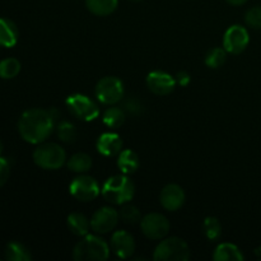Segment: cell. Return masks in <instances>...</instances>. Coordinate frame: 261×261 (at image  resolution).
<instances>
[{
  "label": "cell",
  "instance_id": "cell-10",
  "mask_svg": "<svg viewBox=\"0 0 261 261\" xmlns=\"http://www.w3.org/2000/svg\"><path fill=\"white\" fill-rule=\"evenodd\" d=\"M250 42L249 32L245 27L240 24L231 25L226 31L223 37V47L226 51L232 55H240L246 50Z\"/></svg>",
  "mask_w": 261,
  "mask_h": 261
},
{
  "label": "cell",
  "instance_id": "cell-28",
  "mask_svg": "<svg viewBox=\"0 0 261 261\" xmlns=\"http://www.w3.org/2000/svg\"><path fill=\"white\" fill-rule=\"evenodd\" d=\"M203 229L206 239H209L211 241H216L222 234V224L216 217H208V218H205V221L203 223Z\"/></svg>",
  "mask_w": 261,
  "mask_h": 261
},
{
  "label": "cell",
  "instance_id": "cell-13",
  "mask_svg": "<svg viewBox=\"0 0 261 261\" xmlns=\"http://www.w3.org/2000/svg\"><path fill=\"white\" fill-rule=\"evenodd\" d=\"M161 205L168 212H176L185 203V191L177 184H168L160 195Z\"/></svg>",
  "mask_w": 261,
  "mask_h": 261
},
{
  "label": "cell",
  "instance_id": "cell-2",
  "mask_svg": "<svg viewBox=\"0 0 261 261\" xmlns=\"http://www.w3.org/2000/svg\"><path fill=\"white\" fill-rule=\"evenodd\" d=\"M101 194L103 199L115 205L126 204L134 198L135 185L127 175H116L107 178L101 189Z\"/></svg>",
  "mask_w": 261,
  "mask_h": 261
},
{
  "label": "cell",
  "instance_id": "cell-19",
  "mask_svg": "<svg viewBox=\"0 0 261 261\" xmlns=\"http://www.w3.org/2000/svg\"><path fill=\"white\" fill-rule=\"evenodd\" d=\"M66 223H68L69 231L79 237L88 234L89 228H91V221H88V218L82 213L69 214Z\"/></svg>",
  "mask_w": 261,
  "mask_h": 261
},
{
  "label": "cell",
  "instance_id": "cell-14",
  "mask_svg": "<svg viewBox=\"0 0 261 261\" xmlns=\"http://www.w3.org/2000/svg\"><path fill=\"white\" fill-rule=\"evenodd\" d=\"M111 250L117 257L127 259L135 251L134 237L126 231H116L111 237Z\"/></svg>",
  "mask_w": 261,
  "mask_h": 261
},
{
  "label": "cell",
  "instance_id": "cell-8",
  "mask_svg": "<svg viewBox=\"0 0 261 261\" xmlns=\"http://www.w3.org/2000/svg\"><path fill=\"white\" fill-rule=\"evenodd\" d=\"M69 190H70L71 196L82 203L94 200L101 194L98 182L91 176L82 175V173L71 181Z\"/></svg>",
  "mask_w": 261,
  "mask_h": 261
},
{
  "label": "cell",
  "instance_id": "cell-27",
  "mask_svg": "<svg viewBox=\"0 0 261 261\" xmlns=\"http://www.w3.org/2000/svg\"><path fill=\"white\" fill-rule=\"evenodd\" d=\"M119 216L121 221L126 224H135L142 221V213L139 209L132 204H122L121 209L119 212Z\"/></svg>",
  "mask_w": 261,
  "mask_h": 261
},
{
  "label": "cell",
  "instance_id": "cell-1",
  "mask_svg": "<svg viewBox=\"0 0 261 261\" xmlns=\"http://www.w3.org/2000/svg\"><path fill=\"white\" fill-rule=\"evenodd\" d=\"M56 124L58 121L51 110L31 109L20 115L18 132L24 142L30 144H41L50 137Z\"/></svg>",
  "mask_w": 261,
  "mask_h": 261
},
{
  "label": "cell",
  "instance_id": "cell-17",
  "mask_svg": "<svg viewBox=\"0 0 261 261\" xmlns=\"http://www.w3.org/2000/svg\"><path fill=\"white\" fill-rule=\"evenodd\" d=\"M140 166L139 157L132 149H124L117 155V167L124 175H132L137 172Z\"/></svg>",
  "mask_w": 261,
  "mask_h": 261
},
{
  "label": "cell",
  "instance_id": "cell-7",
  "mask_svg": "<svg viewBox=\"0 0 261 261\" xmlns=\"http://www.w3.org/2000/svg\"><path fill=\"white\" fill-rule=\"evenodd\" d=\"M94 93L101 103L111 106L121 101L124 97V84L116 76H105L96 84Z\"/></svg>",
  "mask_w": 261,
  "mask_h": 261
},
{
  "label": "cell",
  "instance_id": "cell-23",
  "mask_svg": "<svg viewBox=\"0 0 261 261\" xmlns=\"http://www.w3.org/2000/svg\"><path fill=\"white\" fill-rule=\"evenodd\" d=\"M68 168L71 172L86 173L92 167V158L87 153H75L68 160Z\"/></svg>",
  "mask_w": 261,
  "mask_h": 261
},
{
  "label": "cell",
  "instance_id": "cell-33",
  "mask_svg": "<svg viewBox=\"0 0 261 261\" xmlns=\"http://www.w3.org/2000/svg\"><path fill=\"white\" fill-rule=\"evenodd\" d=\"M226 2L228 3V4L233 5V7H240V5L246 4L247 0H226Z\"/></svg>",
  "mask_w": 261,
  "mask_h": 261
},
{
  "label": "cell",
  "instance_id": "cell-18",
  "mask_svg": "<svg viewBox=\"0 0 261 261\" xmlns=\"http://www.w3.org/2000/svg\"><path fill=\"white\" fill-rule=\"evenodd\" d=\"M213 259L216 261H242L244 255L236 245L223 242L217 246Z\"/></svg>",
  "mask_w": 261,
  "mask_h": 261
},
{
  "label": "cell",
  "instance_id": "cell-35",
  "mask_svg": "<svg viewBox=\"0 0 261 261\" xmlns=\"http://www.w3.org/2000/svg\"><path fill=\"white\" fill-rule=\"evenodd\" d=\"M132 2H142V0H132Z\"/></svg>",
  "mask_w": 261,
  "mask_h": 261
},
{
  "label": "cell",
  "instance_id": "cell-4",
  "mask_svg": "<svg viewBox=\"0 0 261 261\" xmlns=\"http://www.w3.org/2000/svg\"><path fill=\"white\" fill-rule=\"evenodd\" d=\"M33 162L42 170H59L66 162V153L56 143H41L33 152Z\"/></svg>",
  "mask_w": 261,
  "mask_h": 261
},
{
  "label": "cell",
  "instance_id": "cell-3",
  "mask_svg": "<svg viewBox=\"0 0 261 261\" xmlns=\"http://www.w3.org/2000/svg\"><path fill=\"white\" fill-rule=\"evenodd\" d=\"M109 256L110 246L96 234L83 236L73 250V259L75 261H105Z\"/></svg>",
  "mask_w": 261,
  "mask_h": 261
},
{
  "label": "cell",
  "instance_id": "cell-9",
  "mask_svg": "<svg viewBox=\"0 0 261 261\" xmlns=\"http://www.w3.org/2000/svg\"><path fill=\"white\" fill-rule=\"evenodd\" d=\"M140 228L144 236L149 240H162L170 232V222L163 214L150 213L143 217Z\"/></svg>",
  "mask_w": 261,
  "mask_h": 261
},
{
  "label": "cell",
  "instance_id": "cell-26",
  "mask_svg": "<svg viewBox=\"0 0 261 261\" xmlns=\"http://www.w3.org/2000/svg\"><path fill=\"white\" fill-rule=\"evenodd\" d=\"M227 51L226 48L222 47H214L206 54L205 56V64L206 66L212 69H218L226 63L227 60Z\"/></svg>",
  "mask_w": 261,
  "mask_h": 261
},
{
  "label": "cell",
  "instance_id": "cell-29",
  "mask_svg": "<svg viewBox=\"0 0 261 261\" xmlns=\"http://www.w3.org/2000/svg\"><path fill=\"white\" fill-rule=\"evenodd\" d=\"M245 22L249 27L260 30L261 28V7H254L249 9L245 15Z\"/></svg>",
  "mask_w": 261,
  "mask_h": 261
},
{
  "label": "cell",
  "instance_id": "cell-30",
  "mask_svg": "<svg viewBox=\"0 0 261 261\" xmlns=\"http://www.w3.org/2000/svg\"><path fill=\"white\" fill-rule=\"evenodd\" d=\"M10 176V163L7 158L0 155V188L7 184Z\"/></svg>",
  "mask_w": 261,
  "mask_h": 261
},
{
  "label": "cell",
  "instance_id": "cell-16",
  "mask_svg": "<svg viewBox=\"0 0 261 261\" xmlns=\"http://www.w3.org/2000/svg\"><path fill=\"white\" fill-rule=\"evenodd\" d=\"M17 24L8 18H0V46L2 47H13L18 41Z\"/></svg>",
  "mask_w": 261,
  "mask_h": 261
},
{
  "label": "cell",
  "instance_id": "cell-11",
  "mask_svg": "<svg viewBox=\"0 0 261 261\" xmlns=\"http://www.w3.org/2000/svg\"><path fill=\"white\" fill-rule=\"evenodd\" d=\"M119 212L111 206H103L94 212L91 218V228L96 233H109L114 231L119 222Z\"/></svg>",
  "mask_w": 261,
  "mask_h": 261
},
{
  "label": "cell",
  "instance_id": "cell-31",
  "mask_svg": "<svg viewBox=\"0 0 261 261\" xmlns=\"http://www.w3.org/2000/svg\"><path fill=\"white\" fill-rule=\"evenodd\" d=\"M124 111L129 112L132 115H140L143 111V106L138 99L129 98L124 103Z\"/></svg>",
  "mask_w": 261,
  "mask_h": 261
},
{
  "label": "cell",
  "instance_id": "cell-34",
  "mask_svg": "<svg viewBox=\"0 0 261 261\" xmlns=\"http://www.w3.org/2000/svg\"><path fill=\"white\" fill-rule=\"evenodd\" d=\"M3 149H4V145H3L2 140H0V154H2V153H3Z\"/></svg>",
  "mask_w": 261,
  "mask_h": 261
},
{
  "label": "cell",
  "instance_id": "cell-6",
  "mask_svg": "<svg viewBox=\"0 0 261 261\" xmlns=\"http://www.w3.org/2000/svg\"><path fill=\"white\" fill-rule=\"evenodd\" d=\"M65 103L70 114L83 121H92L99 115L98 105L84 94H71L66 98Z\"/></svg>",
  "mask_w": 261,
  "mask_h": 261
},
{
  "label": "cell",
  "instance_id": "cell-32",
  "mask_svg": "<svg viewBox=\"0 0 261 261\" xmlns=\"http://www.w3.org/2000/svg\"><path fill=\"white\" fill-rule=\"evenodd\" d=\"M175 79H176V83H178L180 86H182V87L188 86V84L190 83V81H191L190 75H189L186 71H180V73L176 75Z\"/></svg>",
  "mask_w": 261,
  "mask_h": 261
},
{
  "label": "cell",
  "instance_id": "cell-5",
  "mask_svg": "<svg viewBox=\"0 0 261 261\" xmlns=\"http://www.w3.org/2000/svg\"><path fill=\"white\" fill-rule=\"evenodd\" d=\"M189 245L180 237L165 239L157 245L153 254L155 261H188L190 259Z\"/></svg>",
  "mask_w": 261,
  "mask_h": 261
},
{
  "label": "cell",
  "instance_id": "cell-21",
  "mask_svg": "<svg viewBox=\"0 0 261 261\" xmlns=\"http://www.w3.org/2000/svg\"><path fill=\"white\" fill-rule=\"evenodd\" d=\"M5 259L8 261H28L32 259V256L24 245L13 241L5 247Z\"/></svg>",
  "mask_w": 261,
  "mask_h": 261
},
{
  "label": "cell",
  "instance_id": "cell-22",
  "mask_svg": "<svg viewBox=\"0 0 261 261\" xmlns=\"http://www.w3.org/2000/svg\"><path fill=\"white\" fill-rule=\"evenodd\" d=\"M125 119V111L124 109H120V107H110L106 111L103 112V116H102V121L110 129H119L124 125Z\"/></svg>",
  "mask_w": 261,
  "mask_h": 261
},
{
  "label": "cell",
  "instance_id": "cell-20",
  "mask_svg": "<svg viewBox=\"0 0 261 261\" xmlns=\"http://www.w3.org/2000/svg\"><path fill=\"white\" fill-rule=\"evenodd\" d=\"M119 0H86L87 9L94 15L106 17L116 10Z\"/></svg>",
  "mask_w": 261,
  "mask_h": 261
},
{
  "label": "cell",
  "instance_id": "cell-12",
  "mask_svg": "<svg viewBox=\"0 0 261 261\" xmlns=\"http://www.w3.org/2000/svg\"><path fill=\"white\" fill-rule=\"evenodd\" d=\"M176 86V79L166 71L154 70L147 75V87L157 96H167L172 93Z\"/></svg>",
  "mask_w": 261,
  "mask_h": 261
},
{
  "label": "cell",
  "instance_id": "cell-24",
  "mask_svg": "<svg viewBox=\"0 0 261 261\" xmlns=\"http://www.w3.org/2000/svg\"><path fill=\"white\" fill-rule=\"evenodd\" d=\"M20 63L15 58H7L0 61V78L2 79H13L19 74Z\"/></svg>",
  "mask_w": 261,
  "mask_h": 261
},
{
  "label": "cell",
  "instance_id": "cell-25",
  "mask_svg": "<svg viewBox=\"0 0 261 261\" xmlns=\"http://www.w3.org/2000/svg\"><path fill=\"white\" fill-rule=\"evenodd\" d=\"M56 132H58V137L60 138L61 142L65 143H74L78 137L76 127L71 122L65 121V120L56 124Z\"/></svg>",
  "mask_w": 261,
  "mask_h": 261
},
{
  "label": "cell",
  "instance_id": "cell-15",
  "mask_svg": "<svg viewBox=\"0 0 261 261\" xmlns=\"http://www.w3.org/2000/svg\"><path fill=\"white\" fill-rule=\"evenodd\" d=\"M97 150L105 157H115L122 150V139L116 133H103L97 140Z\"/></svg>",
  "mask_w": 261,
  "mask_h": 261
}]
</instances>
